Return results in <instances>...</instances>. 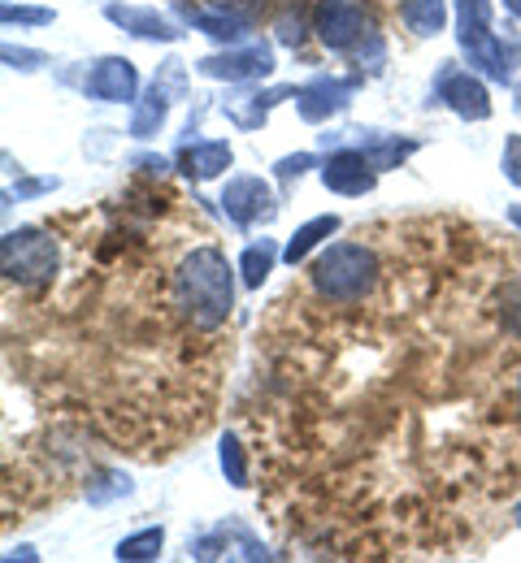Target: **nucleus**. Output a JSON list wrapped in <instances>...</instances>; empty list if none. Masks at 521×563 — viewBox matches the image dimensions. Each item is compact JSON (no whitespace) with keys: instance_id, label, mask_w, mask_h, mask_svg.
Returning <instances> with one entry per match:
<instances>
[{"instance_id":"f257e3e1","label":"nucleus","mask_w":521,"mask_h":563,"mask_svg":"<svg viewBox=\"0 0 521 563\" xmlns=\"http://www.w3.org/2000/svg\"><path fill=\"white\" fill-rule=\"evenodd\" d=\"M183 299H187V312L200 321V325H214L222 321L226 308H230V269L222 265L218 252H196L187 274H183Z\"/></svg>"},{"instance_id":"f03ea898","label":"nucleus","mask_w":521,"mask_h":563,"mask_svg":"<svg viewBox=\"0 0 521 563\" xmlns=\"http://www.w3.org/2000/svg\"><path fill=\"white\" fill-rule=\"evenodd\" d=\"M313 278H317V290H322L326 299H361L373 282V256L366 247H352V243L330 247V252L317 261Z\"/></svg>"},{"instance_id":"7ed1b4c3","label":"nucleus","mask_w":521,"mask_h":563,"mask_svg":"<svg viewBox=\"0 0 521 563\" xmlns=\"http://www.w3.org/2000/svg\"><path fill=\"white\" fill-rule=\"evenodd\" d=\"M317 31L330 48H348L366 31V13L357 0H322L317 4Z\"/></svg>"}]
</instances>
